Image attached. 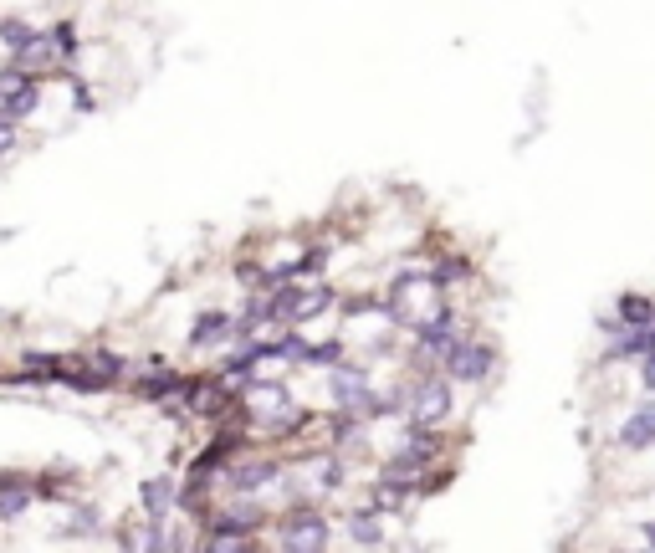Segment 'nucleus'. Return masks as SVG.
Instances as JSON below:
<instances>
[{
  "label": "nucleus",
  "instance_id": "nucleus-1",
  "mask_svg": "<svg viewBox=\"0 0 655 553\" xmlns=\"http://www.w3.org/2000/svg\"><path fill=\"white\" fill-rule=\"evenodd\" d=\"M435 292H441V282H435V272H405L389 282V297H384V318L400 323V328H415L435 313Z\"/></svg>",
  "mask_w": 655,
  "mask_h": 553
},
{
  "label": "nucleus",
  "instance_id": "nucleus-2",
  "mask_svg": "<svg viewBox=\"0 0 655 553\" xmlns=\"http://www.w3.org/2000/svg\"><path fill=\"white\" fill-rule=\"evenodd\" d=\"M446 379L451 385H487V379L497 374V349L487 344V338H456V344L446 349Z\"/></svg>",
  "mask_w": 655,
  "mask_h": 553
},
{
  "label": "nucleus",
  "instance_id": "nucleus-3",
  "mask_svg": "<svg viewBox=\"0 0 655 553\" xmlns=\"http://www.w3.org/2000/svg\"><path fill=\"white\" fill-rule=\"evenodd\" d=\"M405 415L420 425V431H435L451 415V379L446 374H420L405 390Z\"/></svg>",
  "mask_w": 655,
  "mask_h": 553
},
{
  "label": "nucleus",
  "instance_id": "nucleus-4",
  "mask_svg": "<svg viewBox=\"0 0 655 553\" xmlns=\"http://www.w3.org/2000/svg\"><path fill=\"white\" fill-rule=\"evenodd\" d=\"M277 543L282 553H328V518L313 507H297L277 523Z\"/></svg>",
  "mask_w": 655,
  "mask_h": 553
},
{
  "label": "nucleus",
  "instance_id": "nucleus-5",
  "mask_svg": "<svg viewBox=\"0 0 655 553\" xmlns=\"http://www.w3.org/2000/svg\"><path fill=\"white\" fill-rule=\"evenodd\" d=\"M328 374H333V405H338V415H364L369 400H374L369 369H364V364H338V369H328Z\"/></svg>",
  "mask_w": 655,
  "mask_h": 553
},
{
  "label": "nucleus",
  "instance_id": "nucleus-6",
  "mask_svg": "<svg viewBox=\"0 0 655 553\" xmlns=\"http://www.w3.org/2000/svg\"><path fill=\"white\" fill-rule=\"evenodd\" d=\"M246 405H251V415H261V420H267L272 431H277V425L292 415V395H287V385H277V379H256Z\"/></svg>",
  "mask_w": 655,
  "mask_h": 553
},
{
  "label": "nucleus",
  "instance_id": "nucleus-7",
  "mask_svg": "<svg viewBox=\"0 0 655 553\" xmlns=\"http://www.w3.org/2000/svg\"><path fill=\"white\" fill-rule=\"evenodd\" d=\"M261 523H267V513H261L256 502H241V507H226V513H215L210 538H251Z\"/></svg>",
  "mask_w": 655,
  "mask_h": 553
},
{
  "label": "nucleus",
  "instance_id": "nucleus-8",
  "mask_svg": "<svg viewBox=\"0 0 655 553\" xmlns=\"http://www.w3.org/2000/svg\"><path fill=\"white\" fill-rule=\"evenodd\" d=\"M625 451H650L655 446V400H645L625 425H620V436H615Z\"/></svg>",
  "mask_w": 655,
  "mask_h": 553
},
{
  "label": "nucleus",
  "instance_id": "nucleus-9",
  "mask_svg": "<svg viewBox=\"0 0 655 553\" xmlns=\"http://www.w3.org/2000/svg\"><path fill=\"white\" fill-rule=\"evenodd\" d=\"M226 338H236L231 313H200L195 328H190V349H215V344H226Z\"/></svg>",
  "mask_w": 655,
  "mask_h": 553
},
{
  "label": "nucleus",
  "instance_id": "nucleus-10",
  "mask_svg": "<svg viewBox=\"0 0 655 553\" xmlns=\"http://www.w3.org/2000/svg\"><path fill=\"white\" fill-rule=\"evenodd\" d=\"M272 477H277V466H272V461H251V466H231V472H226L221 482H226L236 497H251V492L267 487Z\"/></svg>",
  "mask_w": 655,
  "mask_h": 553
},
{
  "label": "nucleus",
  "instance_id": "nucleus-11",
  "mask_svg": "<svg viewBox=\"0 0 655 553\" xmlns=\"http://www.w3.org/2000/svg\"><path fill=\"white\" fill-rule=\"evenodd\" d=\"M297 364H308V369H338V364H348V349L338 344V338H328V344H308V338H302Z\"/></svg>",
  "mask_w": 655,
  "mask_h": 553
},
{
  "label": "nucleus",
  "instance_id": "nucleus-12",
  "mask_svg": "<svg viewBox=\"0 0 655 553\" xmlns=\"http://www.w3.org/2000/svg\"><path fill=\"white\" fill-rule=\"evenodd\" d=\"M625 328H655V303L645 292H625L620 297V313H615Z\"/></svg>",
  "mask_w": 655,
  "mask_h": 553
},
{
  "label": "nucleus",
  "instance_id": "nucleus-13",
  "mask_svg": "<svg viewBox=\"0 0 655 553\" xmlns=\"http://www.w3.org/2000/svg\"><path fill=\"white\" fill-rule=\"evenodd\" d=\"M139 502H144V513H149V518H164L169 507H174V482H169V477L144 482V487H139Z\"/></svg>",
  "mask_w": 655,
  "mask_h": 553
},
{
  "label": "nucleus",
  "instance_id": "nucleus-14",
  "mask_svg": "<svg viewBox=\"0 0 655 553\" xmlns=\"http://www.w3.org/2000/svg\"><path fill=\"white\" fill-rule=\"evenodd\" d=\"M31 507V487H21L16 477H0V518H21Z\"/></svg>",
  "mask_w": 655,
  "mask_h": 553
},
{
  "label": "nucleus",
  "instance_id": "nucleus-15",
  "mask_svg": "<svg viewBox=\"0 0 655 553\" xmlns=\"http://www.w3.org/2000/svg\"><path fill=\"white\" fill-rule=\"evenodd\" d=\"M348 538H354L359 548H379L384 543V528L374 513H359V518H348Z\"/></svg>",
  "mask_w": 655,
  "mask_h": 553
},
{
  "label": "nucleus",
  "instance_id": "nucleus-16",
  "mask_svg": "<svg viewBox=\"0 0 655 553\" xmlns=\"http://www.w3.org/2000/svg\"><path fill=\"white\" fill-rule=\"evenodd\" d=\"M31 36H36V31H31L26 21H6V26H0V41H6V47H16V52L26 47V41H31Z\"/></svg>",
  "mask_w": 655,
  "mask_h": 553
},
{
  "label": "nucleus",
  "instance_id": "nucleus-17",
  "mask_svg": "<svg viewBox=\"0 0 655 553\" xmlns=\"http://www.w3.org/2000/svg\"><path fill=\"white\" fill-rule=\"evenodd\" d=\"M164 543H169L164 518H149V528H144V548H139V553H164Z\"/></svg>",
  "mask_w": 655,
  "mask_h": 553
},
{
  "label": "nucleus",
  "instance_id": "nucleus-18",
  "mask_svg": "<svg viewBox=\"0 0 655 553\" xmlns=\"http://www.w3.org/2000/svg\"><path fill=\"white\" fill-rule=\"evenodd\" d=\"M26 82H31V72H21V67H6V72H0V103H6L16 88H26Z\"/></svg>",
  "mask_w": 655,
  "mask_h": 553
},
{
  "label": "nucleus",
  "instance_id": "nucleus-19",
  "mask_svg": "<svg viewBox=\"0 0 655 553\" xmlns=\"http://www.w3.org/2000/svg\"><path fill=\"white\" fill-rule=\"evenodd\" d=\"M318 477H323V487H343V461H338V456H323V461H318Z\"/></svg>",
  "mask_w": 655,
  "mask_h": 553
},
{
  "label": "nucleus",
  "instance_id": "nucleus-20",
  "mask_svg": "<svg viewBox=\"0 0 655 553\" xmlns=\"http://www.w3.org/2000/svg\"><path fill=\"white\" fill-rule=\"evenodd\" d=\"M16 144H21V129H16V123H0V159H6Z\"/></svg>",
  "mask_w": 655,
  "mask_h": 553
},
{
  "label": "nucleus",
  "instance_id": "nucleus-21",
  "mask_svg": "<svg viewBox=\"0 0 655 553\" xmlns=\"http://www.w3.org/2000/svg\"><path fill=\"white\" fill-rule=\"evenodd\" d=\"M640 385H645V390L655 395V349H650V354L640 359Z\"/></svg>",
  "mask_w": 655,
  "mask_h": 553
},
{
  "label": "nucleus",
  "instance_id": "nucleus-22",
  "mask_svg": "<svg viewBox=\"0 0 655 553\" xmlns=\"http://www.w3.org/2000/svg\"><path fill=\"white\" fill-rule=\"evenodd\" d=\"M645 543H650V548H655V523H645Z\"/></svg>",
  "mask_w": 655,
  "mask_h": 553
}]
</instances>
